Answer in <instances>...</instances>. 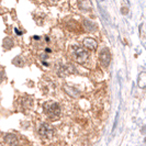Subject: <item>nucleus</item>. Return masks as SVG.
I'll use <instances>...</instances> for the list:
<instances>
[{"label":"nucleus","instance_id":"f257e3e1","mask_svg":"<svg viewBox=\"0 0 146 146\" xmlns=\"http://www.w3.org/2000/svg\"><path fill=\"white\" fill-rule=\"evenodd\" d=\"M43 109H44L45 114L48 117H51V119H56V117H58L59 114H60L59 104L56 102H53V101L44 103Z\"/></svg>","mask_w":146,"mask_h":146},{"label":"nucleus","instance_id":"f03ea898","mask_svg":"<svg viewBox=\"0 0 146 146\" xmlns=\"http://www.w3.org/2000/svg\"><path fill=\"white\" fill-rule=\"evenodd\" d=\"M72 48H73V51H72L73 52V57L77 63L82 64V63H85L87 60L89 54H88V52L86 50H84L82 47L78 46V45H74Z\"/></svg>","mask_w":146,"mask_h":146},{"label":"nucleus","instance_id":"7ed1b4c3","mask_svg":"<svg viewBox=\"0 0 146 146\" xmlns=\"http://www.w3.org/2000/svg\"><path fill=\"white\" fill-rule=\"evenodd\" d=\"M38 134L42 139H51L54 135V127L48 123H42L38 126Z\"/></svg>","mask_w":146,"mask_h":146},{"label":"nucleus","instance_id":"20e7f679","mask_svg":"<svg viewBox=\"0 0 146 146\" xmlns=\"http://www.w3.org/2000/svg\"><path fill=\"white\" fill-rule=\"evenodd\" d=\"M99 59L101 62L104 67H108L110 64V60H111V54H110V51L108 48H102V51L100 52L99 54Z\"/></svg>","mask_w":146,"mask_h":146},{"label":"nucleus","instance_id":"39448f33","mask_svg":"<svg viewBox=\"0 0 146 146\" xmlns=\"http://www.w3.org/2000/svg\"><path fill=\"white\" fill-rule=\"evenodd\" d=\"M5 142L8 146H18L19 139L15 134H6L5 135Z\"/></svg>","mask_w":146,"mask_h":146},{"label":"nucleus","instance_id":"423d86ee","mask_svg":"<svg viewBox=\"0 0 146 146\" xmlns=\"http://www.w3.org/2000/svg\"><path fill=\"white\" fill-rule=\"evenodd\" d=\"M84 46L88 50H96L98 47V43L94 38H85L84 40Z\"/></svg>","mask_w":146,"mask_h":146},{"label":"nucleus","instance_id":"0eeeda50","mask_svg":"<svg viewBox=\"0 0 146 146\" xmlns=\"http://www.w3.org/2000/svg\"><path fill=\"white\" fill-rule=\"evenodd\" d=\"M84 27L85 29L87 30L88 32H94L97 30V25L92 21L90 20H87V19H84Z\"/></svg>","mask_w":146,"mask_h":146},{"label":"nucleus","instance_id":"6e6552de","mask_svg":"<svg viewBox=\"0 0 146 146\" xmlns=\"http://www.w3.org/2000/svg\"><path fill=\"white\" fill-rule=\"evenodd\" d=\"M137 85L141 88H146V73H141L137 79Z\"/></svg>","mask_w":146,"mask_h":146},{"label":"nucleus","instance_id":"1a4fd4ad","mask_svg":"<svg viewBox=\"0 0 146 146\" xmlns=\"http://www.w3.org/2000/svg\"><path fill=\"white\" fill-rule=\"evenodd\" d=\"M64 89L66 90V92H67L69 96H72V97H78V96H79V91H78V90H76V89H74L73 87L65 86Z\"/></svg>","mask_w":146,"mask_h":146},{"label":"nucleus","instance_id":"9d476101","mask_svg":"<svg viewBox=\"0 0 146 146\" xmlns=\"http://www.w3.org/2000/svg\"><path fill=\"white\" fill-rule=\"evenodd\" d=\"M13 41H12V38H10V37H7V38H5V41H3V47L6 48V50H10L11 47H13Z\"/></svg>","mask_w":146,"mask_h":146},{"label":"nucleus","instance_id":"9b49d317","mask_svg":"<svg viewBox=\"0 0 146 146\" xmlns=\"http://www.w3.org/2000/svg\"><path fill=\"white\" fill-rule=\"evenodd\" d=\"M13 64L17 65L18 67H22L23 66V60H22V57H15V59L13 60Z\"/></svg>","mask_w":146,"mask_h":146},{"label":"nucleus","instance_id":"f8f14e48","mask_svg":"<svg viewBox=\"0 0 146 146\" xmlns=\"http://www.w3.org/2000/svg\"><path fill=\"white\" fill-rule=\"evenodd\" d=\"M117 117H115V121H114V125H113V129H112V131H114V130H115V126H117Z\"/></svg>","mask_w":146,"mask_h":146},{"label":"nucleus","instance_id":"ddd939ff","mask_svg":"<svg viewBox=\"0 0 146 146\" xmlns=\"http://www.w3.org/2000/svg\"><path fill=\"white\" fill-rule=\"evenodd\" d=\"M121 11H122V13H123V15H126V13H127V9H125V8H122V9H121Z\"/></svg>","mask_w":146,"mask_h":146},{"label":"nucleus","instance_id":"4468645a","mask_svg":"<svg viewBox=\"0 0 146 146\" xmlns=\"http://www.w3.org/2000/svg\"><path fill=\"white\" fill-rule=\"evenodd\" d=\"M15 34H18V35H21V34H22V32L20 31V30L15 29Z\"/></svg>","mask_w":146,"mask_h":146},{"label":"nucleus","instance_id":"2eb2a0df","mask_svg":"<svg viewBox=\"0 0 146 146\" xmlns=\"http://www.w3.org/2000/svg\"><path fill=\"white\" fill-rule=\"evenodd\" d=\"M45 52H47V53H50V52H51V50H50V48H45Z\"/></svg>","mask_w":146,"mask_h":146},{"label":"nucleus","instance_id":"dca6fc26","mask_svg":"<svg viewBox=\"0 0 146 146\" xmlns=\"http://www.w3.org/2000/svg\"><path fill=\"white\" fill-rule=\"evenodd\" d=\"M50 1H52V2H56V1H58V0H50Z\"/></svg>","mask_w":146,"mask_h":146}]
</instances>
